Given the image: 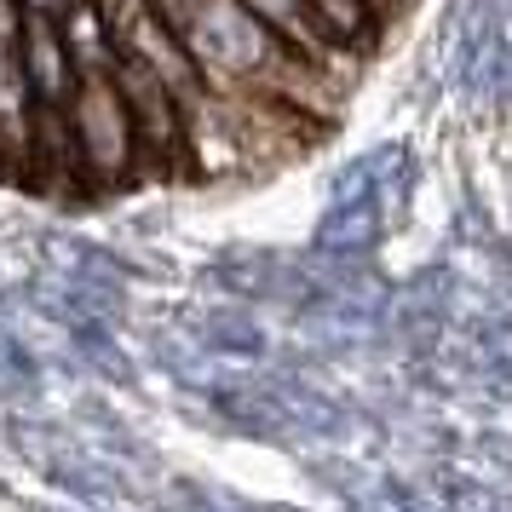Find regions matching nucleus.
Here are the masks:
<instances>
[{
  "instance_id": "obj_1",
  "label": "nucleus",
  "mask_w": 512,
  "mask_h": 512,
  "mask_svg": "<svg viewBox=\"0 0 512 512\" xmlns=\"http://www.w3.org/2000/svg\"><path fill=\"white\" fill-rule=\"evenodd\" d=\"M70 116V144H75V179L98 190H116L127 179L144 173L139 156V133L127 116V98H121L116 75L110 70H81L75 75V93L64 104Z\"/></svg>"
},
{
  "instance_id": "obj_2",
  "label": "nucleus",
  "mask_w": 512,
  "mask_h": 512,
  "mask_svg": "<svg viewBox=\"0 0 512 512\" xmlns=\"http://www.w3.org/2000/svg\"><path fill=\"white\" fill-rule=\"evenodd\" d=\"M248 12H254L259 24L277 35L282 47L294 52V58H305V64H323V70H340L357 81V70H363V58L346 47H334L323 29H317V18H311V6L305 0H242Z\"/></svg>"
},
{
  "instance_id": "obj_3",
  "label": "nucleus",
  "mask_w": 512,
  "mask_h": 512,
  "mask_svg": "<svg viewBox=\"0 0 512 512\" xmlns=\"http://www.w3.org/2000/svg\"><path fill=\"white\" fill-rule=\"evenodd\" d=\"M18 58H24V75H29V87H35L41 104H70L75 75L81 70H75L70 47H64V35H58V18L29 12L24 35H18Z\"/></svg>"
},
{
  "instance_id": "obj_4",
  "label": "nucleus",
  "mask_w": 512,
  "mask_h": 512,
  "mask_svg": "<svg viewBox=\"0 0 512 512\" xmlns=\"http://www.w3.org/2000/svg\"><path fill=\"white\" fill-rule=\"evenodd\" d=\"M29 121H35V87L24 75L18 47H0V162L29 173Z\"/></svg>"
},
{
  "instance_id": "obj_5",
  "label": "nucleus",
  "mask_w": 512,
  "mask_h": 512,
  "mask_svg": "<svg viewBox=\"0 0 512 512\" xmlns=\"http://www.w3.org/2000/svg\"><path fill=\"white\" fill-rule=\"evenodd\" d=\"M58 35L70 47L75 70H116V35H110V18L98 0H64L58 6Z\"/></svg>"
},
{
  "instance_id": "obj_6",
  "label": "nucleus",
  "mask_w": 512,
  "mask_h": 512,
  "mask_svg": "<svg viewBox=\"0 0 512 512\" xmlns=\"http://www.w3.org/2000/svg\"><path fill=\"white\" fill-rule=\"evenodd\" d=\"M150 6H156V12H167V18L179 24V18H185V6H190V0H150Z\"/></svg>"
},
{
  "instance_id": "obj_7",
  "label": "nucleus",
  "mask_w": 512,
  "mask_h": 512,
  "mask_svg": "<svg viewBox=\"0 0 512 512\" xmlns=\"http://www.w3.org/2000/svg\"><path fill=\"white\" fill-rule=\"evenodd\" d=\"M58 6L64 0H24V12H47V18H58Z\"/></svg>"
},
{
  "instance_id": "obj_8",
  "label": "nucleus",
  "mask_w": 512,
  "mask_h": 512,
  "mask_svg": "<svg viewBox=\"0 0 512 512\" xmlns=\"http://www.w3.org/2000/svg\"><path fill=\"white\" fill-rule=\"evenodd\" d=\"M380 6H397V0H380Z\"/></svg>"
}]
</instances>
